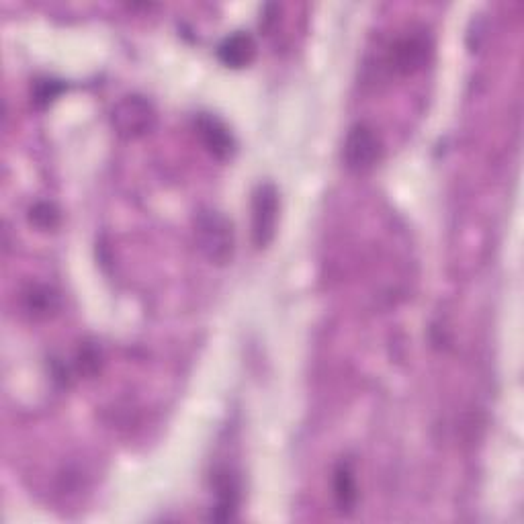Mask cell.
<instances>
[{
    "label": "cell",
    "instance_id": "1",
    "mask_svg": "<svg viewBox=\"0 0 524 524\" xmlns=\"http://www.w3.org/2000/svg\"><path fill=\"white\" fill-rule=\"evenodd\" d=\"M195 240L201 254L211 265L224 267L236 252L234 226L228 217L215 209H201L195 215Z\"/></svg>",
    "mask_w": 524,
    "mask_h": 524
},
{
    "label": "cell",
    "instance_id": "2",
    "mask_svg": "<svg viewBox=\"0 0 524 524\" xmlns=\"http://www.w3.org/2000/svg\"><path fill=\"white\" fill-rule=\"evenodd\" d=\"M279 191L273 183H260L252 193V242L256 250L271 246L279 224Z\"/></svg>",
    "mask_w": 524,
    "mask_h": 524
},
{
    "label": "cell",
    "instance_id": "3",
    "mask_svg": "<svg viewBox=\"0 0 524 524\" xmlns=\"http://www.w3.org/2000/svg\"><path fill=\"white\" fill-rule=\"evenodd\" d=\"M383 156V144L377 131L367 123H355L348 129L342 160L355 174H365L377 166Z\"/></svg>",
    "mask_w": 524,
    "mask_h": 524
},
{
    "label": "cell",
    "instance_id": "4",
    "mask_svg": "<svg viewBox=\"0 0 524 524\" xmlns=\"http://www.w3.org/2000/svg\"><path fill=\"white\" fill-rule=\"evenodd\" d=\"M111 123L121 138L138 140L154 129L156 111L146 97L127 95L113 107Z\"/></svg>",
    "mask_w": 524,
    "mask_h": 524
},
{
    "label": "cell",
    "instance_id": "5",
    "mask_svg": "<svg viewBox=\"0 0 524 524\" xmlns=\"http://www.w3.org/2000/svg\"><path fill=\"white\" fill-rule=\"evenodd\" d=\"M428 56H430V41L424 35L410 33L400 37L398 41H393V46L389 48L387 62L389 68L396 74L410 76L426 66Z\"/></svg>",
    "mask_w": 524,
    "mask_h": 524
},
{
    "label": "cell",
    "instance_id": "6",
    "mask_svg": "<svg viewBox=\"0 0 524 524\" xmlns=\"http://www.w3.org/2000/svg\"><path fill=\"white\" fill-rule=\"evenodd\" d=\"M213 494L215 504L211 508L209 518L217 522H228L236 518L242 498V486L238 475L230 467H222L213 473Z\"/></svg>",
    "mask_w": 524,
    "mask_h": 524
},
{
    "label": "cell",
    "instance_id": "7",
    "mask_svg": "<svg viewBox=\"0 0 524 524\" xmlns=\"http://www.w3.org/2000/svg\"><path fill=\"white\" fill-rule=\"evenodd\" d=\"M197 134L207 152L217 160H228L236 152V140L230 127L215 115L203 113L197 117Z\"/></svg>",
    "mask_w": 524,
    "mask_h": 524
},
{
    "label": "cell",
    "instance_id": "8",
    "mask_svg": "<svg viewBox=\"0 0 524 524\" xmlns=\"http://www.w3.org/2000/svg\"><path fill=\"white\" fill-rule=\"evenodd\" d=\"M217 58L228 68H246L256 58V41L248 31H234L220 41V46H217Z\"/></svg>",
    "mask_w": 524,
    "mask_h": 524
},
{
    "label": "cell",
    "instance_id": "9",
    "mask_svg": "<svg viewBox=\"0 0 524 524\" xmlns=\"http://www.w3.org/2000/svg\"><path fill=\"white\" fill-rule=\"evenodd\" d=\"M334 500L342 514H351L359 502V486L355 479V471L348 461H340L334 469Z\"/></svg>",
    "mask_w": 524,
    "mask_h": 524
},
{
    "label": "cell",
    "instance_id": "10",
    "mask_svg": "<svg viewBox=\"0 0 524 524\" xmlns=\"http://www.w3.org/2000/svg\"><path fill=\"white\" fill-rule=\"evenodd\" d=\"M23 308L31 318H48L60 308V295L48 285H31L23 293Z\"/></svg>",
    "mask_w": 524,
    "mask_h": 524
},
{
    "label": "cell",
    "instance_id": "11",
    "mask_svg": "<svg viewBox=\"0 0 524 524\" xmlns=\"http://www.w3.org/2000/svg\"><path fill=\"white\" fill-rule=\"evenodd\" d=\"M62 213L60 209L50 201H39L29 209V222L41 232H52L60 226Z\"/></svg>",
    "mask_w": 524,
    "mask_h": 524
},
{
    "label": "cell",
    "instance_id": "12",
    "mask_svg": "<svg viewBox=\"0 0 524 524\" xmlns=\"http://www.w3.org/2000/svg\"><path fill=\"white\" fill-rule=\"evenodd\" d=\"M66 91V86L60 82V80H52V78H46V80H39L35 84V91H33V99L39 107H46L50 105L52 101H56L62 93Z\"/></svg>",
    "mask_w": 524,
    "mask_h": 524
},
{
    "label": "cell",
    "instance_id": "13",
    "mask_svg": "<svg viewBox=\"0 0 524 524\" xmlns=\"http://www.w3.org/2000/svg\"><path fill=\"white\" fill-rule=\"evenodd\" d=\"M78 371L84 375H93L99 369V353L93 346H84L78 355Z\"/></svg>",
    "mask_w": 524,
    "mask_h": 524
}]
</instances>
